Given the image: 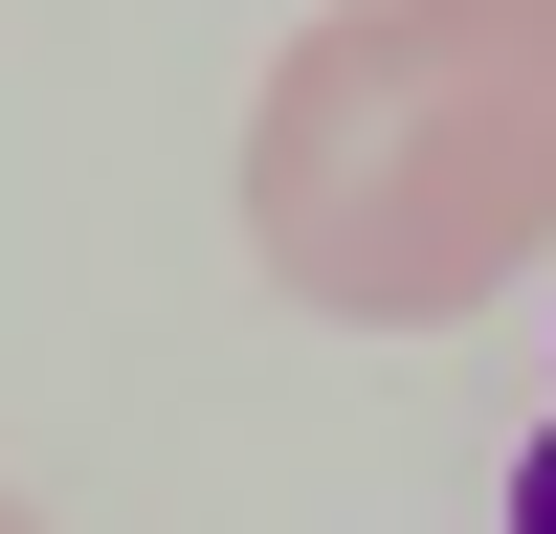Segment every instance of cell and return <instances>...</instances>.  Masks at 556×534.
I'll use <instances>...</instances> for the list:
<instances>
[{
	"instance_id": "obj_1",
	"label": "cell",
	"mask_w": 556,
	"mask_h": 534,
	"mask_svg": "<svg viewBox=\"0 0 556 534\" xmlns=\"http://www.w3.org/2000/svg\"><path fill=\"white\" fill-rule=\"evenodd\" d=\"M245 245L334 334H468L556 245V0H334L245 89Z\"/></svg>"
},
{
	"instance_id": "obj_2",
	"label": "cell",
	"mask_w": 556,
	"mask_h": 534,
	"mask_svg": "<svg viewBox=\"0 0 556 534\" xmlns=\"http://www.w3.org/2000/svg\"><path fill=\"white\" fill-rule=\"evenodd\" d=\"M513 534H556V423H534V445H513Z\"/></svg>"
},
{
	"instance_id": "obj_3",
	"label": "cell",
	"mask_w": 556,
	"mask_h": 534,
	"mask_svg": "<svg viewBox=\"0 0 556 534\" xmlns=\"http://www.w3.org/2000/svg\"><path fill=\"white\" fill-rule=\"evenodd\" d=\"M0 534H45V512H23V490H0Z\"/></svg>"
}]
</instances>
